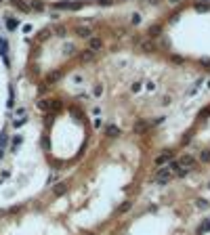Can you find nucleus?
Here are the masks:
<instances>
[{"instance_id":"nucleus-1","label":"nucleus","mask_w":210,"mask_h":235,"mask_svg":"<svg viewBox=\"0 0 210 235\" xmlns=\"http://www.w3.org/2000/svg\"><path fill=\"white\" fill-rule=\"evenodd\" d=\"M172 179H174V172L170 168H160L158 174H156V183L158 185H166L168 181H172Z\"/></svg>"},{"instance_id":"nucleus-2","label":"nucleus","mask_w":210,"mask_h":235,"mask_svg":"<svg viewBox=\"0 0 210 235\" xmlns=\"http://www.w3.org/2000/svg\"><path fill=\"white\" fill-rule=\"evenodd\" d=\"M176 164H179V168H187V170H191V168L195 166V157H193V155H181V157L176 160Z\"/></svg>"},{"instance_id":"nucleus-3","label":"nucleus","mask_w":210,"mask_h":235,"mask_svg":"<svg viewBox=\"0 0 210 235\" xmlns=\"http://www.w3.org/2000/svg\"><path fill=\"white\" fill-rule=\"evenodd\" d=\"M15 116H17V118H15L13 126H15V128L23 126V124H25V120H27V118H25V116H27V113H25V109H17V113H15Z\"/></svg>"},{"instance_id":"nucleus-4","label":"nucleus","mask_w":210,"mask_h":235,"mask_svg":"<svg viewBox=\"0 0 210 235\" xmlns=\"http://www.w3.org/2000/svg\"><path fill=\"white\" fill-rule=\"evenodd\" d=\"M166 162H170V153H162L156 157V166H164Z\"/></svg>"},{"instance_id":"nucleus-5","label":"nucleus","mask_w":210,"mask_h":235,"mask_svg":"<svg viewBox=\"0 0 210 235\" xmlns=\"http://www.w3.org/2000/svg\"><path fill=\"white\" fill-rule=\"evenodd\" d=\"M200 160H202L204 164H208V162H210V149H204V151L200 153Z\"/></svg>"},{"instance_id":"nucleus-6","label":"nucleus","mask_w":210,"mask_h":235,"mask_svg":"<svg viewBox=\"0 0 210 235\" xmlns=\"http://www.w3.org/2000/svg\"><path fill=\"white\" fill-rule=\"evenodd\" d=\"M105 132H107L109 137H118V135H120V130H118L116 126H107V128H105Z\"/></svg>"},{"instance_id":"nucleus-7","label":"nucleus","mask_w":210,"mask_h":235,"mask_svg":"<svg viewBox=\"0 0 210 235\" xmlns=\"http://www.w3.org/2000/svg\"><path fill=\"white\" fill-rule=\"evenodd\" d=\"M65 183H59V185H57V187H55V195H61V193H65Z\"/></svg>"},{"instance_id":"nucleus-8","label":"nucleus","mask_w":210,"mask_h":235,"mask_svg":"<svg viewBox=\"0 0 210 235\" xmlns=\"http://www.w3.org/2000/svg\"><path fill=\"white\" fill-rule=\"evenodd\" d=\"M195 206H198L200 210H206V208H208V202H206V199H198V202H195Z\"/></svg>"},{"instance_id":"nucleus-9","label":"nucleus","mask_w":210,"mask_h":235,"mask_svg":"<svg viewBox=\"0 0 210 235\" xmlns=\"http://www.w3.org/2000/svg\"><path fill=\"white\" fill-rule=\"evenodd\" d=\"M6 143H8V135H6V132H2V135H0V147H4Z\"/></svg>"},{"instance_id":"nucleus-10","label":"nucleus","mask_w":210,"mask_h":235,"mask_svg":"<svg viewBox=\"0 0 210 235\" xmlns=\"http://www.w3.org/2000/svg\"><path fill=\"white\" fill-rule=\"evenodd\" d=\"M78 34H80L82 38H86V36H90V30H88V27H80V30H78Z\"/></svg>"},{"instance_id":"nucleus-11","label":"nucleus","mask_w":210,"mask_h":235,"mask_svg":"<svg viewBox=\"0 0 210 235\" xmlns=\"http://www.w3.org/2000/svg\"><path fill=\"white\" fill-rule=\"evenodd\" d=\"M6 27H8V30H15V27H17V21H15V19H6Z\"/></svg>"},{"instance_id":"nucleus-12","label":"nucleus","mask_w":210,"mask_h":235,"mask_svg":"<svg viewBox=\"0 0 210 235\" xmlns=\"http://www.w3.org/2000/svg\"><path fill=\"white\" fill-rule=\"evenodd\" d=\"M90 48H92V52H95V48H101V40H92V42H90Z\"/></svg>"},{"instance_id":"nucleus-13","label":"nucleus","mask_w":210,"mask_h":235,"mask_svg":"<svg viewBox=\"0 0 210 235\" xmlns=\"http://www.w3.org/2000/svg\"><path fill=\"white\" fill-rule=\"evenodd\" d=\"M19 145H21V137H15V139H13V149H17Z\"/></svg>"},{"instance_id":"nucleus-14","label":"nucleus","mask_w":210,"mask_h":235,"mask_svg":"<svg viewBox=\"0 0 210 235\" xmlns=\"http://www.w3.org/2000/svg\"><path fill=\"white\" fill-rule=\"evenodd\" d=\"M128 208H130V202H124V204L120 206V210H118V212H126Z\"/></svg>"},{"instance_id":"nucleus-15","label":"nucleus","mask_w":210,"mask_h":235,"mask_svg":"<svg viewBox=\"0 0 210 235\" xmlns=\"http://www.w3.org/2000/svg\"><path fill=\"white\" fill-rule=\"evenodd\" d=\"M158 32H160V27H158V25H156V27H151V30H149V36H151V38H153V36H158Z\"/></svg>"},{"instance_id":"nucleus-16","label":"nucleus","mask_w":210,"mask_h":235,"mask_svg":"<svg viewBox=\"0 0 210 235\" xmlns=\"http://www.w3.org/2000/svg\"><path fill=\"white\" fill-rule=\"evenodd\" d=\"M206 229H210V221H206V223H204V225H202V227H200V233H204V231H206Z\"/></svg>"},{"instance_id":"nucleus-17","label":"nucleus","mask_w":210,"mask_h":235,"mask_svg":"<svg viewBox=\"0 0 210 235\" xmlns=\"http://www.w3.org/2000/svg\"><path fill=\"white\" fill-rule=\"evenodd\" d=\"M208 189H210V185H208Z\"/></svg>"}]
</instances>
